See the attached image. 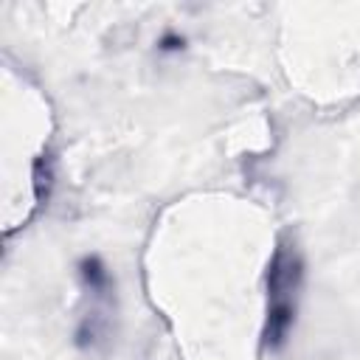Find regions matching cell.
Returning a JSON list of instances; mask_svg holds the SVG:
<instances>
[{"mask_svg":"<svg viewBox=\"0 0 360 360\" xmlns=\"http://www.w3.org/2000/svg\"><path fill=\"white\" fill-rule=\"evenodd\" d=\"M295 321V307L290 298H276L270 304V312H267V326H264V340L267 346H281L290 326Z\"/></svg>","mask_w":360,"mask_h":360,"instance_id":"obj_1","label":"cell"},{"mask_svg":"<svg viewBox=\"0 0 360 360\" xmlns=\"http://www.w3.org/2000/svg\"><path fill=\"white\" fill-rule=\"evenodd\" d=\"M82 276H84L96 290L107 284V273H104V267L98 264V259H84V262H82Z\"/></svg>","mask_w":360,"mask_h":360,"instance_id":"obj_2","label":"cell"}]
</instances>
